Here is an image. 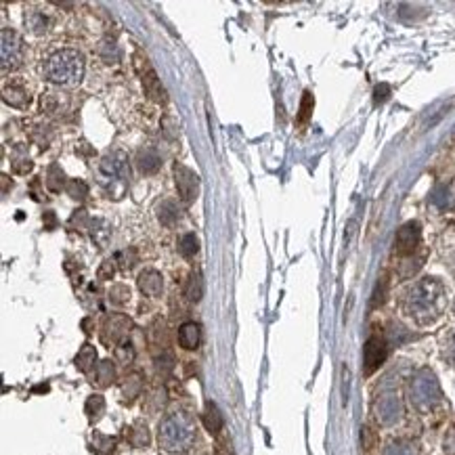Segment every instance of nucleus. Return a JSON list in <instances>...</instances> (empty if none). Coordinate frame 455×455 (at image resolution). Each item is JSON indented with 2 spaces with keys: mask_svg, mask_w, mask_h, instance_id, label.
Here are the masks:
<instances>
[{
  "mask_svg": "<svg viewBox=\"0 0 455 455\" xmlns=\"http://www.w3.org/2000/svg\"><path fill=\"white\" fill-rule=\"evenodd\" d=\"M445 306V288L438 279L426 277L418 282L405 298V310L420 326H428L438 319Z\"/></svg>",
  "mask_w": 455,
  "mask_h": 455,
  "instance_id": "f257e3e1",
  "label": "nucleus"
},
{
  "mask_svg": "<svg viewBox=\"0 0 455 455\" xmlns=\"http://www.w3.org/2000/svg\"><path fill=\"white\" fill-rule=\"evenodd\" d=\"M195 438H198L195 422L185 412L170 414L160 422L158 441L160 447L168 453H187L195 445Z\"/></svg>",
  "mask_w": 455,
  "mask_h": 455,
  "instance_id": "f03ea898",
  "label": "nucleus"
},
{
  "mask_svg": "<svg viewBox=\"0 0 455 455\" xmlns=\"http://www.w3.org/2000/svg\"><path fill=\"white\" fill-rule=\"evenodd\" d=\"M42 74L53 84L76 86L84 78V57L74 49H61L44 61Z\"/></svg>",
  "mask_w": 455,
  "mask_h": 455,
  "instance_id": "7ed1b4c3",
  "label": "nucleus"
},
{
  "mask_svg": "<svg viewBox=\"0 0 455 455\" xmlns=\"http://www.w3.org/2000/svg\"><path fill=\"white\" fill-rule=\"evenodd\" d=\"M128 176H130V168H128V158L124 151H114L99 162V180L103 185L107 183L124 185Z\"/></svg>",
  "mask_w": 455,
  "mask_h": 455,
  "instance_id": "20e7f679",
  "label": "nucleus"
},
{
  "mask_svg": "<svg viewBox=\"0 0 455 455\" xmlns=\"http://www.w3.org/2000/svg\"><path fill=\"white\" fill-rule=\"evenodd\" d=\"M438 396H441V388H438L436 378L428 370L420 372L412 382V399H414L416 407L428 409L438 401Z\"/></svg>",
  "mask_w": 455,
  "mask_h": 455,
  "instance_id": "39448f33",
  "label": "nucleus"
},
{
  "mask_svg": "<svg viewBox=\"0 0 455 455\" xmlns=\"http://www.w3.org/2000/svg\"><path fill=\"white\" fill-rule=\"evenodd\" d=\"M174 185H176V191H178V198L185 206H191L195 200H198V193H200V176L183 166V164H176L174 166Z\"/></svg>",
  "mask_w": 455,
  "mask_h": 455,
  "instance_id": "423d86ee",
  "label": "nucleus"
},
{
  "mask_svg": "<svg viewBox=\"0 0 455 455\" xmlns=\"http://www.w3.org/2000/svg\"><path fill=\"white\" fill-rule=\"evenodd\" d=\"M23 38L15 32L5 28L3 30V74L17 70L23 61Z\"/></svg>",
  "mask_w": 455,
  "mask_h": 455,
  "instance_id": "0eeeda50",
  "label": "nucleus"
},
{
  "mask_svg": "<svg viewBox=\"0 0 455 455\" xmlns=\"http://www.w3.org/2000/svg\"><path fill=\"white\" fill-rule=\"evenodd\" d=\"M420 244H422V226L414 220L405 222L394 237V254L401 258L412 256L420 248Z\"/></svg>",
  "mask_w": 455,
  "mask_h": 455,
  "instance_id": "6e6552de",
  "label": "nucleus"
},
{
  "mask_svg": "<svg viewBox=\"0 0 455 455\" xmlns=\"http://www.w3.org/2000/svg\"><path fill=\"white\" fill-rule=\"evenodd\" d=\"M132 328V321L128 319L126 315L122 313H114V315H107L105 321H103V332H101V338L105 344H118V342H124V338L128 336Z\"/></svg>",
  "mask_w": 455,
  "mask_h": 455,
  "instance_id": "1a4fd4ad",
  "label": "nucleus"
},
{
  "mask_svg": "<svg viewBox=\"0 0 455 455\" xmlns=\"http://www.w3.org/2000/svg\"><path fill=\"white\" fill-rule=\"evenodd\" d=\"M386 355H388V348H386L384 338L372 336L366 342V348H363V368H366V376H372L382 366Z\"/></svg>",
  "mask_w": 455,
  "mask_h": 455,
  "instance_id": "9d476101",
  "label": "nucleus"
},
{
  "mask_svg": "<svg viewBox=\"0 0 455 455\" xmlns=\"http://www.w3.org/2000/svg\"><path fill=\"white\" fill-rule=\"evenodd\" d=\"M403 414V407L396 394H384L376 403V416L382 426H392Z\"/></svg>",
  "mask_w": 455,
  "mask_h": 455,
  "instance_id": "9b49d317",
  "label": "nucleus"
},
{
  "mask_svg": "<svg viewBox=\"0 0 455 455\" xmlns=\"http://www.w3.org/2000/svg\"><path fill=\"white\" fill-rule=\"evenodd\" d=\"M136 284H139V290L149 296V298H158L162 292H164V279H162V273H158L156 268H147L143 271L139 279H136Z\"/></svg>",
  "mask_w": 455,
  "mask_h": 455,
  "instance_id": "f8f14e48",
  "label": "nucleus"
},
{
  "mask_svg": "<svg viewBox=\"0 0 455 455\" xmlns=\"http://www.w3.org/2000/svg\"><path fill=\"white\" fill-rule=\"evenodd\" d=\"M141 82H143V88H145V95H147V97H149L154 103L164 105V103L168 101L166 88L162 86V82H160V78H158L156 70L145 72V74L141 76Z\"/></svg>",
  "mask_w": 455,
  "mask_h": 455,
  "instance_id": "ddd939ff",
  "label": "nucleus"
},
{
  "mask_svg": "<svg viewBox=\"0 0 455 455\" xmlns=\"http://www.w3.org/2000/svg\"><path fill=\"white\" fill-rule=\"evenodd\" d=\"M430 202L438 208V210H451L455 208V180L451 183H441L434 187Z\"/></svg>",
  "mask_w": 455,
  "mask_h": 455,
  "instance_id": "4468645a",
  "label": "nucleus"
},
{
  "mask_svg": "<svg viewBox=\"0 0 455 455\" xmlns=\"http://www.w3.org/2000/svg\"><path fill=\"white\" fill-rule=\"evenodd\" d=\"M3 101L11 107H17V109H23L30 105V93L17 82H11L5 86L3 90Z\"/></svg>",
  "mask_w": 455,
  "mask_h": 455,
  "instance_id": "2eb2a0df",
  "label": "nucleus"
},
{
  "mask_svg": "<svg viewBox=\"0 0 455 455\" xmlns=\"http://www.w3.org/2000/svg\"><path fill=\"white\" fill-rule=\"evenodd\" d=\"M200 340H202V330L198 324L187 321L178 328V344L185 350H195L200 346Z\"/></svg>",
  "mask_w": 455,
  "mask_h": 455,
  "instance_id": "dca6fc26",
  "label": "nucleus"
},
{
  "mask_svg": "<svg viewBox=\"0 0 455 455\" xmlns=\"http://www.w3.org/2000/svg\"><path fill=\"white\" fill-rule=\"evenodd\" d=\"M76 368H78V372H82V374H88L90 370H93L95 366H97V348L93 346V344H82V348L78 350V355H76Z\"/></svg>",
  "mask_w": 455,
  "mask_h": 455,
  "instance_id": "f3484780",
  "label": "nucleus"
},
{
  "mask_svg": "<svg viewBox=\"0 0 455 455\" xmlns=\"http://www.w3.org/2000/svg\"><path fill=\"white\" fill-rule=\"evenodd\" d=\"M202 420H204V426H206V430H208L210 434H218V432L222 430L224 420H222V414H220V409L216 407V403H212V401L206 403V409H204Z\"/></svg>",
  "mask_w": 455,
  "mask_h": 455,
  "instance_id": "a211bd4d",
  "label": "nucleus"
},
{
  "mask_svg": "<svg viewBox=\"0 0 455 455\" xmlns=\"http://www.w3.org/2000/svg\"><path fill=\"white\" fill-rule=\"evenodd\" d=\"M136 164H139L141 172H145V174H154V172H158L162 160H160V156H158L156 149L145 147V149L139 151V156H136Z\"/></svg>",
  "mask_w": 455,
  "mask_h": 455,
  "instance_id": "6ab92c4d",
  "label": "nucleus"
},
{
  "mask_svg": "<svg viewBox=\"0 0 455 455\" xmlns=\"http://www.w3.org/2000/svg\"><path fill=\"white\" fill-rule=\"evenodd\" d=\"M88 229H90V237H93V242H95L99 248H105V246H107V242H109V237H112V229H109L107 220H103V218L90 220Z\"/></svg>",
  "mask_w": 455,
  "mask_h": 455,
  "instance_id": "aec40b11",
  "label": "nucleus"
},
{
  "mask_svg": "<svg viewBox=\"0 0 455 455\" xmlns=\"http://www.w3.org/2000/svg\"><path fill=\"white\" fill-rule=\"evenodd\" d=\"M126 438L132 447H147L149 445V428L141 422L126 428Z\"/></svg>",
  "mask_w": 455,
  "mask_h": 455,
  "instance_id": "412c9836",
  "label": "nucleus"
},
{
  "mask_svg": "<svg viewBox=\"0 0 455 455\" xmlns=\"http://www.w3.org/2000/svg\"><path fill=\"white\" fill-rule=\"evenodd\" d=\"M44 183H47L49 191H53V193H59L61 189H65L67 180H65V174H63V170H61V168H59L57 164H51V166H49V170H47V178H44Z\"/></svg>",
  "mask_w": 455,
  "mask_h": 455,
  "instance_id": "4be33fe9",
  "label": "nucleus"
},
{
  "mask_svg": "<svg viewBox=\"0 0 455 455\" xmlns=\"http://www.w3.org/2000/svg\"><path fill=\"white\" fill-rule=\"evenodd\" d=\"M95 382L97 386L101 388H107L116 382V368L112 361H101L97 366V372H95Z\"/></svg>",
  "mask_w": 455,
  "mask_h": 455,
  "instance_id": "5701e85b",
  "label": "nucleus"
},
{
  "mask_svg": "<svg viewBox=\"0 0 455 455\" xmlns=\"http://www.w3.org/2000/svg\"><path fill=\"white\" fill-rule=\"evenodd\" d=\"M185 296L191 302H200L202 300V296H204V277H202L200 271L191 273V277H189V282L185 286Z\"/></svg>",
  "mask_w": 455,
  "mask_h": 455,
  "instance_id": "b1692460",
  "label": "nucleus"
},
{
  "mask_svg": "<svg viewBox=\"0 0 455 455\" xmlns=\"http://www.w3.org/2000/svg\"><path fill=\"white\" fill-rule=\"evenodd\" d=\"M84 412L90 420H99L105 412V399L101 394H90L86 399V405H84Z\"/></svg>",
  "mask_w": 455,
  "mask_h": 455,
  "instance_id": "393cba45",
  "label": "nucleus"
},
{
  "mask_svg": "<svg viewBox=\"0 0 455 455\" xmlns=\"http://www.w3.org/2000/svg\"><path fill=\"white\" fill-rule=\"evenodd\" d=\"M158 220H160L162 224H166V226H172V224L178 220V208H176V204L170 202V200L162 202V204L158 206Z\"/></svg>",
  "mask_w": 455,
  "mask_h": 455,
  "instance_id": "a878e982",
  "label": "nucleus"
},
{
  "mask_svg": "<svg viewBox=\"0 0 455 455\" xmlns=\"http://www.w3.org/2000/svg\"><path fill=\"white\" fill-rule=\"evenodd\" d=\"M141 390H143V380H141V376L139 374H132V376H128L126 378V382H124V386H122V392H124V396L128 399V401H132V399H136L141 394Z\"/></svg>",
  "mask_w": 455,
  "mask_h": 455,
  "instance_id": "bb28decb",
  "label": "nucleus"
},
{
  "mask_svg": "<svg viewBox=\"0 0 455 455\" xmlns=\"http://www.w3.org/2000/svg\"><path fill=\"white\" fill-rule=\"evenodd\" d=\"M99 57L105 61V63H118L120 61V51H118V44L114 40H103L99 44Z\"/></svg>",
  "mask_w": 455,
  "mask_h": 455,
  "instance_id": "cd10ccee",
  "label": "nucleus"
},
{
  "mask_svg": "<svg viewBox=\"0 0 455 455\" xmlns=\"http://www.w3.org/2000/svg\"><path fill=\"white\" fill-rule=\"evenodd\" d=\"M65 191H67L70 198H74L78 202H84L86 195H88V185L84 183V180H80V178H72V180H67Z\"/></svg>",
  "mask_w": 455,
  "mask_h": 455,
  "instance_id": "c85d7f7f",
  "label": "nucleus"
},
{
  "mask_svg": "<svg viewBox=\"0 0 455 455\" xmlns=\"http://www.w3.org/2000/svg\"><path fill=\"white\" fill-rule=\"evenodd\" d=\"M200 250V242L193 233H187L180 237V244H178V252L183 254L185 258H193Z\"/></svg>",
  "mask_w": 455,
  "mask_h": 455,
  "instance_id": "c756f323",
  "label": "nucleus"
},
{
  "mask_svg": "<svg viewBox=\"0 0 455 455\" xmlns=\"http://www.w3.org/2000/svg\"><path fill=\"white\" fill-rule=\"evenodd\" d=\"M313 109H315V97L308 93L302 95V101H300V112H298V124H306L313 116Z\"/></svg>",
  "mask_w": 455,
  "mask_h": 455,
  "instance_id": "7c9ffc66",
  "label": "nucleus"
},
{
  "mask_svg": "<svg viewBox=\"0 0 455 455\" xmlns=\"http://www.w3.org/2000/svg\"><path fill=\"white\" fill-rule=\"evenodd\" d=\"M109 300H112V304H118V306L126 304V302L130 300V288L124 286V284L112 286V290H109Z\"/></svg>",
  "mask_w": 455,
  "mask_h": 455,
  "instance_id": "2f4dec72",
  "label": "nucleus"
},
{
  "mask_svg": "<svg viewBox=\"0 0 455 455\" xmlns=\"http://www.w3.org/2000/svg\"><path fill=\"white\" fill-rule=\"evenodd\" d=\"M25 23H28V28H30L34 34H42V32H47V17H44L42 13H38V11H34V13L25 15Z\"/></svg>",
  "mask_w": 455,
  "mask_h": 455,
  "instance_id": "473e14b6",
  "label": "nucleus"
},
{
  "mask_svg": "<svg viewBox=\"0 0 455 455\" xmlns=\"http://www.w3.org/2000/svg\"><path fill=\"white\" fill-rule=\"evenodd\" d=\"M93 441H95V449L99 451V455H107V453L114 451V447H116V438L105 436V434H101V432H95Z\"/></svg>",
  "mask_w": 455,
  "mask_h": 455,
  "instance_id": "72a5a7b5",
  "label": "nucleus"
},
{
  "mask_svg": "<svg viewBox=\"0 0 455 455\" xmlns=\"http://www.w3.org/2000/svg\"><path fill=\"white\" fill-rule=\"evenodd\" d=\"M42 109L47 114H59L61 112V95L57 93H47L42 97Z\"/></svg>",
  "mask_w": 455,
  "mask_h": 455,
  "instance_id": "f704fd0d",
  "label": "nucleus"
},
{
  "mask_svg": "<svg viewBox=\"0 0 455 455\" xmlns=\"http://www.w3.org/2000/svg\"><path fill=\"white\" fill-rule=\"evenodd\" d=\"M116 359L122 363V366H128V363L134 361V348L130 346V342H120L116 346Z\"/></svg>",
  "mask_w": 455,
  "mask_h": 455,
  "instance_id": "c9c22d12",
  "label": "nucleus"
},
{
  "mask_svg": "<svg viewBox=\"0 0 455 455\" xmlns=\"http://www.w3.org/2000/svg\"><path fill=\"white\" fill-rule=\"evenodd\" d=\"M136 260H139V256H136L134 248H128V250H122L116 254V262H120L122 268H132L136 264Z\"/></svg>",
  "mask_w": 455,
  "mask_h": 455,
  "instance_id": "e433bc0d",
  "label": "nucleus"
},
{
  "mask_svg": "<svg viewBox=\"0 0 455 455\" xmlns=\"http://www.w3.org/2000/svg\"><path fill=\"white\" fill-rule=\"evenodd\" d=\"M88 226H90V218L86 216V212L84 210H76L72 214V218H70V229L82 231V229H88Z\"/></svg>",
  "mask_w": 455,
  "mask_h": 455,
  "instance_id": "4c0bfd02",
  "label": "nucleus"
},
{
  "mask_svg": "<svg viewBox=\"0 0 455 455\" xmlns=\"http://www.w3.org/2000/svg\"><path fill=\"white\" fill-rule=\"evenodd\" d=\"M156 368H158V372H164V374L172 372V368H174V355L170 350H162V355L156 357Z\"/></svg>",
  "mask_w": 455,
  "mask_h": 455,
  "instance_id": "58836bf2",
  "label": "nucleus"
},
{
  "mask_svg": "<svg viewBox=\"0 0 455 455\" xmlns=\"http://www.w3.org/2000/svg\"><path fill=\"white\" fill-rule=\"evenodd\" d=\"M386 292H388V279L382 277V279L378 282L376 292H374V298H372V306H374V308L380 306V304H384V300H386Z\"/></svg>",
  "mask_w": 455,
  "mask_h": 455,
  "instance_id": "ea45409f",
  "label": "nucleus"
},
{
  "mask_svg": "<svg viewBox=\"0 0 455 455\" xmlns=\"http://www.w3.org/2000/svg\"><path fill=\"white\" fill-rule=\"evenodd\" d=\"M114 273H116V260H103L99 271H97V277L101 282H109L114 277Z\"/></svg>",
  "mask_w": 455,
  "mask_h": 455,
  "instance_id": "a19ab883",
  "label": "nucleus"
},
{
  "mask_svg": "<svg viewBox=\"0 0 455 455\" xmlns=\"http://www.w3.org/2000/svg\"><path fill=\"white\" fill-rule=\"evenodd\" d=\"M11 162H13V170H15L17 174H28V172L32 170V160H30L28 156H17V158H13Z\"/></svg>",
  "mask_w": 455,
  "mask_h": 455,
  "instance_id": "79ce46f5",
  "label": "nucleus"
},
{
  "mask_svg": "<svg viewBox=\"0 0 455 455\" xmlns=\"http://www.w3.org/2000/svg\"><path fill=\"white\" fill-rule=\"evenodd\" d=\"M386 455H418L416 449L412 445H403V443H396V445H390L386 449Z\"/></svg>",
  "mask_w": 455,
  "mask_h": 455,
  "instance_id": "37998d69",
  "label": "nucleus"
},
{
  "mask_svg": "<svg viewBox=\"0 0 455 455\" xmlns=\"http://www.w3.org/2000/svg\"><path fill=\"white\" fill-rule=\"evenodd\" d=\"M388 97H390V86L388 84H378L376 90H374V103L380 105V103L388 101Z\"/></svg>",
  "mask_w": 455,
  "mask_h": 455,
  "instance_id": "c03bdc74",
  "label": "nucleus"
},
{
  "mask_svg": "<svg viewBox=\"0 0 455 455\" xmlns=\"http://www.w3.org/2000/svg\"><path fill=\"white\" fill-rule=\"evenodd\" d=\"M42 222H44V229L47 231H53V229H57V216H55V212H44L42 214Z\"/></svg>",
  "mask_w": 455,
  "mask_h": 455,
  "instance_id": "a18cd8bd",
  "label": "nucleus"
},
{
  "mask_svg": "<svg viewBox=\"0 0 455 455\" xmlns=\"http://www.w3.org/2000/svg\"><path fill=\"white\" fill-rule=\"evenodd\" d=\"M216 455H235V453H233V449H231L229 443H226V441H220V443L216 445Z\"/></svg>",
  "mask_w": 455,
  "mask_h": 455,
  "instance_id": "49530a36",
  "label": "nucleus"
},
{
  "mask_svg": "<svg viewBox=\"0 0 455 455\" xmlns=\"http://www.w3.org/2000/svg\"><path fill=\"white\" fill-rule=\"evenodd\" d=\"M445 449H447V453H451V455H455V432L447 438V443H445Z\"/></svg>",
  "mask_w": 455,
  "mask_h": 455,
  "instance_id": "de8ad7c7",
  "label": "nucleus"
},
{
  "mask_svg": "<svg viewBox=\"0 0 455 455\" xmlns=\"http://www.w3.org/2000/svg\"><path fill=\"white\" fill-rule=\"evenodd\" d=\"M449 359L455 363V336L451 338V344H449Z\"/></svg>",
  "mask_w": 455,
  "mask_h": 455,
  "instance_id": "09e8293b",
  "label": "nucleus"
}]
</instances>
